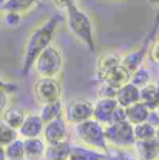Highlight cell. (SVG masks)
Returning <instances> with one entry per match:
<instances>
[{
  "label": "cell",
  "instance_id": "6da1fadb",
  "mask_svg": "<svg viewBox=\"0 0 159 160\" xmlns=\"http://www.w3.org/2000/svg\"><path fill=\"white\" fill-rule=\"evenodd\" d=\"M59 16L54 14L29 34L26 45H25V54H23V65H22L23 74L29 72V69L34 66L37 56L48 45H51L54 34H56V29H57V25H59Z\"/></svg>",
  "mask_w": 159,
  "mask_h": 160
},
{
  "label": "cell",
  "instance_id": "7a4b0ae2",
  "mask_svg": "<svg viewBox=\"0 0 159 160\" xmlns=\"http://www.w3.org/2000/svg\"><path fill=\"white\" fill-rule=\"evenodd\" d=\"M66 23L71 34L80 40L90 51L96 49V34H94V23L90 14L74 3L66 9Z\"/></svg>",
  "mask_w": 159,
  "mask_h": 160
},
{
  "label": "cell",
  "instance_id": "3957f363",
  "mask_svg": "<svg viewBox=\"0 0 159 160\" xmlns=\"http://www.w3.org/2000/svg\"><path fill=\"white\" fill-rule=\"evenodd\" d=\"M74 139L76 143L99 149L102 152L110 151V145L105 137V125H102L96 119H88L82 123L74 125Z\"/></svg>",
  "mask_w": 159,
  "mask_h": 160
},
{
  "label": "cell",
  "instance_id": "277c9868",
  "mask_svg": "<svg viewBox=\"0 0 159 160\" xmlns=\"http://www.w3.org/2000/svg\"><path fill=\"white\" fill-rule=\"evenodd\" d=\"M33 69L39 77H59L63 69V54L53 43L48 45L34 62Z\"/></svg>",
  "mask_w": 159,
  "mask_h": 160
},
{
  "label": "cell",
  "instance_id": "5b68a950",
  "mask_svg": "<svg viewBox=\"0 0 159 160\" xmlns=\"http://www.w3.org/2000/svg\"><path fill=\"white\" fill-rule=\"evenodd\" d=\"M105 137L110 148H135V129L128 120L105 125Z\"/></svg>",
  "mask_w": 159,
  "mask_h": 160
},
{
  "label": "cell",
  "instance_id": "8992f818",
  "mask_svg": "<svg viewBox=\"0 0 159 160\" xmlns=\"http://www.w3.org/2000/svg\"><path fill=\"white\" fill-rule=\"evenodd\" d=\"M34 97L39 105L62 99V83L57 77H39L33 86Z\"/></svg>",
  "mask_w": 159,
  "mask_h": 160
},
{
  "label": "cell",
  "instance_id": "52a82bcc",
  "mask_svg": "<svg viewBox=\"0 0 159 160\" xmlns=\"http://www.w3.org/2000/svg\"><path fill=\"white\" fill-rule=\"evenodd\" d=\"M93 102L87 99H74L65 103L63 117L70 125H77L88 119H93Z\"/></svg>",
  "mask_w": 159,
  "mask_h": 160
},
{
  "label": "cell",
  "instance_id": "ba28073f",
  "mask_svg": "<svg viewBox=\"0 0 159 160\" xmlns=\"http://www.w3.org/2000/svg\"><path fill=\"white\" fill-rule=\"evenodd\" d=\"M68 122L65 120V117H57V119L51 120L48 123H45L42 137L46 143H54V142H60V140H68Z\"/></svg>",
  "mask_w": 159,
  "mask_h": 160
},
{
  "label": "cell",
  "instance_id": "9c48e42d",
  "mask_svg": "<svg viewBox=\"0 0 159 160\" xmlns=\"http://www.w3.org/2000/svg\"><path fill=\"white\" fill-rule=\"evenodd\" d=\"M43 128H45V122L42 120L39 112L37 114L36 112H28L17 131H19V137L29 139V137H40L42 132H43Z\"/></svg>",
  "mask_w": 159,
  "mask_h": 160
},
{
  "label": "cell",
  "instance_id": "30bf717a",
  "mask_svg": "<svg viewBox=\"0 0 159 160\" xmlns=\"http://www.w3.org/2000/svg\"><path fill=\"white\" fill-rule=\"evenodd\" d=\"M120 65H122V54H118V52L100 54L96 60V76L99 82H102L113 69H116Z\"/></svg>",
  "mask_w": 159,
  "mask_h": 160
},
{
  "label": "cell",
  "instance_id": "8fae6325",
  "mask_svg": "<svg viewBox=\"0 0 159 160\" xmlns=\"http://www.w3.org/2000/svg\"><path fill=\"white\" fill-rule=\"evenodd\" d=\"M94 108H93V119L100 122L102 125H107L110 122V117L113 114V111L119 106L116 99H110V97H99L96 102H93Z\"/></svg>",
  "mask_w": 159,
  "mask_h": 160
},
{
  "label": "cell",
  "instance_id": "7c38bea8",
  "mask_svg": "<svg viewBox=\"0 0 159 160\" xmlns=\"http://www.w3.org/2000/svg\"><path fill=\"white\" fill-rule=\"evenodd\" d=\"M147 54H148L147 45H142L140 48L131 49V51L122 54V66H124L127 71H130V74H131L133 71H136L139 66L144 65Z\"/></svg>",
  "mask_w": 159,
  "mask_h": 160
},
{
  "label": "cell",
  "instance_id": "4fadbf2b",
  "mask_svg": "<svg viewBox=\"0 0 159 160\" xmlns=\"http://www.w3.org/2000/svg\"><path fill=\"white\" fill-rule=\"evenodd\" d=\"M25 145V159L26 160H45L46 152V142L43 137H29L23 139Z\"/></svg>",
  "mask_w": 159,
  "mask_h": 160
},
{
  "label": "cell",
  "instance_id": "5bb4252c",
  "mask_svg": "<svg viewBox=\"0 0 159 160\" xmlns=\"http://www.w3.org/2000/svg\"><path fill=\"white\" fill-rule=\"evenodd\" d=\"M71 148H73V143L70 140L46 143L45 160H68L71 154Z\"/></svg>",
  "mask_w": 159,
  "mask_h": 160
},
{
  "label": "cell",
  "instance_id": "9a60e30c",
  "mask_svg": "<svg viewBox=\"0 0 159 160\" xmlns=\"http://www.w3.org/2000/svg\"><path fill=\"white\" fill-rule=\"evenodd\" d=\"M135 151L140 160H159V142L155 139L138 140L135 143Z\"/></svg>",
  "mask_w": 159,
  "mask_h": 160
},
{
  "label": "cell",
  "instance_id": "2e32d148",
  "mask_svg": "<svg viewBox=\"0 0 159 160\" xmlns=\"http://www.w3.org/2000/svg\"><path fill=\"white\" fill-rule=\"evenodd\" d=\"M139 96H140V88L135 86L131 82L125 83L124 86H120L118 89V94H116V100H118V105L122 108H127L136 102H139Z\"/></svg>",
  "mask_w": 159,
  "mask_h": 160
},
{
  "label": "cell",
  "instance_id": "e0dca14e",
  "mask_svg": "<svg viewBox=\"0 0 159 160\" xmlns=\"http://www.w3.org/2000/svg\"><path fill=\"white\" fill-rule=\"evenodd\" d=\"M108 152H102L99 149L80 145V143H73L71 154L68 160H102Z\"/></svg>",
  "mask_w": 159,
  "mask_h": 160
},
{
  "label": "cell",
  "instance_id": "ac0fdd59",
  "mask_svg": "<svg viewBox=\"0 0 159 160\" xmlns=\"http://www.w3.org/2000/svg\"><path fill=\"white\" fill-rule=\"evenodd\" d=\"M139 102H142L151 112L156 111V108L159 106V88L156 86L155 80L140 88Z\"/></svg>",
  "mask_w": 159,
  "mask_h": 160
},
{
  "label": "cell",
  "instance_id": "d6986e66",
  "mask_svg": "<svg viewBox=\"0 0 159 160\" xmlns=\"http://www.w3.org/2000/svg\"><path fill=\"white\" fill-rule=\"evenodd\" d=\"M125 114H127V120L131 125H138V123H142L145 120H150L151 111L142 102H136V103L125 108Z\"/></svg>",
  "mask_w": 159,
  "mask_h": 160
},
{
  "label": "cell",
  "instance_id": "ffe728a7",
  "mask_svg": "<svg viewBox=\"0 0 159 160\" xmlns=\"http://www.w3.org/2000/svg\"><path fill=\"white\" fill-rule=\"evenodd\" d=\"M63 109H65V103L62 102V99H59L54 100V102H50V103L40 105L39 116L42 117V120L45 123H48V122L57 119V117H62L63 116Z\"/></svg>",
  "mask_w": 159,
  "mask_h": 160
},
{
  "label": "cell",
  "instance_id": "44dd1931",
  "mask_svg": "<svg viewBox=\"0 0 159 160\" xmlns=\"http://www.w3.org/2000/svg\"><path fill=\"white\" fill-rule=\"evenodd\" d=\"M26 111L23 109V108H20V106H8L3 112H2V120L6 123V125H9L11 128H14V129H19L20 125L23 123V120L26 117Z\"/></svg>",
  "mask_w": 159,
  "mask_h": 160
},
{
  "label": "cell",
  "instance_id": "7402d4cb",
  "mask_svg": "<svg viewBox=\"0 0 159 160\" xmlns=\"http://www.w3.org/2000/svg\"><path fill=\"white\" fill-rule=\"evenodd\" d=\"M130 76H131L130 71H127V69L120 65V66H118L116 69H113L102 82H107V83H110L111 86H114V88L119 89L120 86H124L125 83L130 82Z\"/></svg>",
  "mask_w": 159,
  "mask_h": 160
},
{
  "label": "cell",
  "instance_id": "603a6c76",
  "mask_svg": "<svg viewBox=\"0 0 159 160\" xmlns=\"http://www.w3.org/2000/svg\"><path fill=\"white\" fill-rule=\"evenodd\" d=\"M133 129H135V139L138 142V140L155 139V137H156V129H158V126L153 125L150 120H145V122H142V123L133 125Z\"/></svg>",
  "mask_w": 159,
  "mask_h": 160
},
{
  "label": "cell",
  "instance_id": "cb8c5ba5",
  "mask_svg": "<svg viewBox=\"0 0 159 160\" xmlns=\"http://www.w3.org/2000/svg\"><path fill=\"white\" fill-rule=\"evenodd\" d=\"M5 156L6 160H26L25 159V145L23 139L17 137L14 142L5 146Z\"/></svg>",
  "mask_w": 159,
  "mask_h": 160
},
{
  "label": "cell",
  "instance_id": "d4e9b609",
  "mask_svg": "<svg viewBox=\"0 0 159 160\" xmlns=\"http://www.w3.org/2000/svg\"><path fill=\"white\" fill-rule=\"evenodd\" d=\"M39 0H6L0 8L3 11H16V12H26L29 11Z\"/></svg>",
  "mask_w": 159,
  "mask_h": 160
},
{
  "label": "cell",
  "instance_id": "484cf974",
  "mask_svg": "<svg viewBox=\"0 0 159 160\" xmlns=\"http://www.w3.org/2000/svg\"><path fill=\"white\" fill-rule=\"evenodd\" d=\"M130 82H131L135 86L142 88V86H145V85H148V83H151V82H153L151 71L142 65V66H139L136 71H133V72H131V76H130Z\"/></svg>",
  "mask_w": 159,
  "mask_h": 160
},
{
  "label": "cell",
  "instance_id": "4316f807",
  "mask_svg": "<svg viewBox=\"0 0 159 160\" xmlns=\"http://www.w3.org/2000/svg\"><path fill=\"white\" fill-rule=\"evenodd\" d=\"M17 137H19V131L11 128L9 125H6L3 120H0V145L6 146L11 142H14Z\"/></svg>",
  "mask_w": 159,
  "mask_h": 160
},
{
  "label": "cell",
  "instance_id": "83f0119b",
  "mask_svg": "<svg viewBox=\"0 0 159 160\" xmlns=\"http://www.w3.org/2000/svg\"><path fill=\"white\" fill-rule=\"evenodd\" d=\"M116 94H118V88L111 86L110 83L107 82H100L99 89H98V96L99 97H110V99H116Z\"/></svg>",
  "mask_w": 159,
  "mask_h": 160
},
{
  "label": "cell",
  "instance_id": "f1b7e54d",
  "mask_svg": "<svg viewBox=\"0 0 159 160\" xmlns=\"http://www.w3.org/2000/svg\"><path fill=\"white\" fill-rule=\"evenodd\" d=\"M5 23L9 28H17L22 23V12H16V11H5Z\"/></svg>",
  "mask_w": 159,
  "mask_h": 160
},
{
  "label": "cell",
  "instance_id": "f546056e",
  "mask_svg": "<svg viewBox=\"0 0 159 160\" xmlns=\"http://www.w3.org/2000/svg\"><path fill=\"white\" fill-rule=\"evenodd\" d=\"M124 120H127L125 108L118 106V108L113 111V114H111V117H110V122H108V123H119V122H124ZM108 123H107V125H108Z\"/></svg>",
  "mask_w": 159,
  "mask_h": 160
},
{
  "label": "cell",
  "instance_id": "4dcf8cb0",
  "mask_svg": "<svg viewBox=\"0 0 159 160\" xmlns=\"http://www.w3.org/2000/svg\"><path fill=\"white\" fill-rule=\"evenodd\" d=\"M9 105H11V94L6 89L0 88V116Z\"/></svg>",
  "mask_w": 159,
  "mask_h": 160
},
{
  "label": "cell",
  "instance_id": "1f68e13d",
  "mask_svg": "<svg viewBox=\"0 0 159 160\" xmlns=\"http://www.w3.org/2000/svg\"><path fill=\"white\" fill-rule=\"evenodd\" d=\"M148 57L153 60L156 65H159V37L150 45V48H148Z\"/></svg>",
  "mask_w": 159,
  "mask_h": 160
},
{
  "label": "cell",
  "instance_id": "d6a6232c",
  "mask_svg": "<svg viewBox=\"0 0 159 160\" xmlns=\"http://www.w3.org/2000/svg\"><path fill=\"white\" fill-rule=\"evenodd\" d=\"M53 2V5L56 6V8H59V9H68L71 5H74L76 3V0H51Z\"/></svg>",
  "mask_w": 159,
  "mask_h": 160
},
{
  "label": "cell",
  "instance_id": "836d02e7",
  "mask_svg": "<svg viewBox=\"0 0 159 160\" xmlns=\"http://www.w3.org/2000/svg\"><path fill=\"white\" fill-rule=\"evenodd\" d=\"M0 88H3V89H6L9 94H13L16 89H17V86L14 85V83H11V82H6V80H3L0 77Z\"/></svg>",
  "mask_w": 159,
  "mask_h": 160
},
{
  "label": "cell",
  "instance_id": "e575fe53",
  "mask_svg": "<svg viewBox=\"0 0 159 160\" xmlns=\"http://www.w3.org/2000/svg\"><path fill=\"white\" fill-rule=\"evenodd\" d=\"M102 160H124L122 157H119V156H116V154H111V152H108L105 157Z\"/></svg>",
  "mask_w": 159,
  "mask_h": 160
},
{
  "label": "cell",
  "instance_id": "d590c367",
  "mask_svg": "<svg viewBox=\"0 0 159 160\" xmlns=\"http://www.w3.org/2000/svg\"><path fill=\"white\" fill-rule=\"evenodd\" d=\"M0 160H6V156H5V146L0 145Z\"/></svg>",
  "mask_w": 159,
  "mask_h": 160
},
{
  "label": "cell",
  "instance_id": "8d00e7d4",
  "mask_svg": "<svg viewBox=\"0 0 159 160\" xmlns=\"http://www.w3.org/2000/svg\"><path fill=\"white\" fill-rule=\"evenodd\" d=\"M150 3H153V5H159V0H148Z\"/></svg>",
  "mask_w": 159,
  "mask_h": 160
},
{
  "label": "cell",
  "instance_id": "74e56055",
  "mask_svg": "<svg viewBox=\"0 0 159 160\" xmlns=\"http://www.w3.org/2000/svg\"><path fill=\"white\" fill-rule=\"evenodd\" d=\"M156 140L159 142V125H158V129H156Z\"/></svg>",
  "mask_w": 159,
  "mask_h": 160
},
{
  "label": "cell",
  "instance_id": "f35d334b",
  "mask_svg": "<svg viewBox=\"0 0 159 160\" xmlns=\"http://www.w3.org/2000/svg\"><path fill=\"white\" fill-rule=\"evenodd\" d=\"M155 83H156V86H158V88H159V77H158V79H156V80H155Z\"/></svg>",
  "mask_w": 159,
  "mask_h": 160
},
{
  "label": "cell",
  "instance_id": "ab89813d",
  "mask_svg": "<svg viewBox=\"0 0 159 160\" xmlns=\"http://www.w3.org/2000/svg\"><path fill=\"white\" fill-rule=\"evenodd\" d=\"M155 112L158 114V117H159V106H158V108H156V111H155Z\"/></svg>",
  "mask_w": 159,
  "mask_h": 160
},
{
  "label": "cell",
  "instance_id": "60d3db41",
  "mask_svg": "<svg viewBox=\"0 0 159 160\" xmlns=\"http://www.w3.org/2000/svg\"><path fill=\"white\" fill-rule=\"evenodd\" d=\"M5 2H6V0H0V6H2V5H3Z\"/></svg>",
  "mask_w": 159,
  "mask_h": 160
},
{
  "label": "cell",
  "instance_id": "b9f144b4",
  "mask_svg": "<svg viewBox=\"0 0 159 160\" xmlns=\"http://www.w3.org/2000/svg\"><path fill=\"white\" fill-rule=\"evenodd\" d=\"M116 2H122V0H116Z\"/></svg>",
  "mask_w": 159,
  "mask_h": 160
},
{
  "label": "cell",
  "instance_id": "7bdbcfd3",
  "mask_svg": "<svg viewBox=\"0 0 159 160\" xmlns=\"http://www.w3.org/2000/svg\"><path fill=\"white\" fill-rule=\"evenodd\" d=\"M0 23H2V20H0Z\"/></svg>",
  "mask_w": 159,
  "mask_h": 160
},
{
  "label": "cell",
  "instance_id": "ee69618b",
  "mask_svg": "<svg viewBox=\"0 0 159 160\" xmlns=\"http://www.w3.org/2000/svg\"><path fill=\"white\" fill-rule=\"evenodd\" d=\"M138 160H140V159H138Z\"/></svg>",
  "mask_w": 159,
  "mask_h": 160
}]
</instances>
